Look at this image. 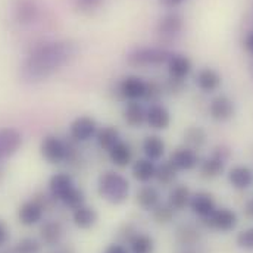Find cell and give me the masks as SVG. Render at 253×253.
Returning a JSON list of instances; mask_svg holds the SVG:
<instances>
[{
  "label": "cell",
  "mask_w": 253,
  "mask_h": 253,
  "mask_svg": "<svg viewBox=\"0 0 253 253\" xmlns=\"http://www.w3.org/2000/svg\"><path fill=\"white\" fill-rule=\"evenodd\" d=\"M77 55L71 40H52L34 46L19 66V77L27 84H39L63 69Z\"/></svg>",
  "instance_id": "obj_1"
},
{
  "label": "cell",
  "mask_w": 253,
  "mask_h": 253,
  "mask_svg": "<svg viewBox=\"0 0 253 253\" xmlns=\"http://www.w3.org/2000/svg\"><path fill=\"white\" fill-rule=\"evenodd\" d=\"M162 94H165L162 84L156 81H147L143 77L134 74L121 77L115 85V96L118 100L124 103L128 102L153 103V102H159Z\"/></svg>",
  "instance_id": "obj_2"
},
{
  "label": "cell",
  "mask_w": 253,
  "mask_h": 253,
  "mask_svg": "<svg viewBox=\"0 0 253 253\" xmlns=\"http://www.w3.org/2000/svg\"><path fill=\"white\" fill-rule=\"evenodd\" d=\"M42 158L52 165L74 164L78 161L80 150L77 143L72 140H65L56 134H47L42 138L39 146Z\"/></svg>",
  "instance_id": "obj_3"
},
{
  "label": "cell",
  "mask_w": 253,
  "mask_h": 253,
  "mask_svg": "<svg viewBox=\"0 0 253 253\" xmlns=\"http://www.w3.org/2000/svg\"><path fill=\"white\" fill-rule=\"evenodd\" d=\"M47 191L50 196L62 203L68 209H75L85 203V194L84 191L77 187L74 178L68 172H56L49 178L47 183Z\"/></svg>",
  "instance_id": "obj_4"
},
{
  "label": "cell",
  "mask_w": 253,
  "mask_h": 253,
  "mask_svg": "<svg viewBox=\"0 0 253 253\" xmlns=\"http://www.w3.org/2000/svg\"><path fill=\"white\" fill-rule=\"evenodd\" d=\"M129 191L131 184L128 178L115 169H108L97 178L99 196L111 205H123L129 197Z\"/></svg>",
  "instance_id": "obj_5"
},
{
  "label": "cell",
  "mask_w": 253,
  "mask_h": 253,
  "mask_svg": "<svg viewBox=\"0 0 253 253\" xmlns=\"http://www.w3.org/2000/svg\"><path fill=\"white\" fill-rule=\"evenodd\" d=\"M171 55L172 52L165 47H156V46L137 47L126 55V63L135 68L161 66L168 62Z\"/></svg>",
  "instance_id": "obj_6"
},
{
  "label": "cell",
  "mask_w": 253,
  "mask_h": 253,
  "mask_svg": "<svg viewBox=\"0 0 253 253\" xmlns=\"http://www.w3.org/2000/svg\"><path fill=\"white\" fill-rule=\"evenodd\" d=\"M230 158V150L225 146H218L209 156L199 162V174L205 180H215L224 174L227 161Z\"/></svg>",
  "instance_id": "obj_7"
},
{
  "label": "cell",
  "mask_w": 253,
  "mask_h": 253,
  "mask_svg": "<svg viewBox=\"0 0 253 253\" xmlns=\"http://www.w3.org/2000/svg\"><path fill=\"white\" fill-rule=\"evenodd\" d=\"M99 128L100 126L96 121V118L90 115H80L69 123L68 135H69V140H72L74 143L84 144L96 138Z\"/></svg>",
  "instance_id": "obj_8"
},
{
  "label": "cell",
  "mask_w": 253,
  "mask_h": 253,
  "mask_svg": "<svg viewBox=\"0 0 253 253\" xmlns=\"http://www.w3.org/2000/svg\"><path fill=\"white\" fill-rule=\"evenodd\" d=\"M12 16L21 27H31L42 16V4L39 0H15L12 4Z\"/></svg>",
  "instance_id": "obj_9"
},
{
  "label": "cell",
  "mask_w": 253,
  "mask_h": 253,
  "mask_svg": "<svg viewBox=\"0 0 253 253\" xmlns=\"http://www.w3.org/2000/svg\"><path fill=\"white\" fill-rule=\"evenodd\" d=\"M203 221V225L208 227L209 230L218 231V233H231L237 224L239 218L237 213L230 209V208H216L209 216H206Z\"/></svg>",
  "instance_id": "obj_10"
},
{
  "label": "cell",
  "mask_w": 253,
  "mask_h": 253,
  "mask_svg": "<svg viewBox=\"0 0 253 253\" xmlns=\"http://www.w3.org/2000/svg\"><path fill=\"white\" fill-rule=\"evenodd\" d=\"M24 144L22 132L15 126H0V162L15 156Z\"/></svg>",
  "instance_id": "obj_11"
},
{
  "label": "cell",
  "mask_w": 253,
  "mask_h": 253,
  "mask_svg": "<svg viewBox=\"0 0 253 253\" xmlns=\"http://www.w3.org/2000/svg\"><path fill=\"white\" fill-rule=\"evenodd\" d=\"M172 123V115L169 109L161 103V102H153L146 106V126L150 129L159 132L168 129Z\"/></svg>",
  "instance_id": "obj_12"
},
{
  "label": "cell",
  "mask_w": 253,
  "mask_h": 253,
  "mask_svg": "<svg viewBox=\"0 0 253 253\" xmlns=\"http://www.w3.org/2000/svg\"><path fill=\"white\" fill-rule=\"evenodd\" d=\"M168 161L175 167V169L178 172H187V171H191L199 167L200 156H199L197 150L191 149L186 144H181L171 152Z\"/></svg>",
  "instance_id": "obj_13"
},
{
  "label": "cell",
  "mask_w": 253,
  "mask_h": 253,
  "mask_svg": "<svg viewBox=\"0 0 253 253\" xmlns=\"http://www.w3.org/2000/svg\"><path fill=\"white\" fill-rule=\"evenodd\" d=\"M209 117L216 123H227L236 115V103L225 94L215 96L208 106Z\"/></svg>",
  "instance_id": "obj_14"
},
{
  "label": "cell",
  "mask_w": 253,
  "mask_h": 253,
  "mask_svg": "<svg viewBox=\"0 0 253 253\" xmlns=\"http://www.w3.org/2000/svg\"><path fill=\"white\" fill-rule=\"evenodd\" d=\"M184 30V18L177 12H168L159 18L156 24V33L165 40L178 37Z\"/></svg>",
  "instance_id": "obj_15"
},
{
  "label": "cell",
  "mask_w": 253,
  "mask_h": 253,
  "mask_svg": "<svg viewBox=\"0 0 253 253\" xmlns=\"http://www.w3.org/2000/svg\"><path fill=\"white\" fill-rule=\"evenodd\" d=\"M44 212L46 211L42 208V205L36 199L31 197V199H28L19 205L16 216H18V221L21 225L33 227V225H37L43 221Z\"/></svg>",
  "instance_id": "obj_16"
},
{
  "label": "cell",
  "mask_w": 253,
  "mask_h": 253,
  "mask_svg": "<svg viewBox=\"0 0 253 253\" xmlns=\"http://www.w3.org/2000/svg\"><path fill=\"white\" fill-rule=\"evenodd\" d=\"M65 236V227L59 219H46L42 221L39 237L43 246H59Z\"/></svg>",
  "instance_id": "obj_17"
},
{
  "label": "cell",
  "mask_w": 253,
  "mask_h": 253,
  "mask_svg": "<svg viewBox=\"0 0 253 253\" xmlns=\"http://www.w3.org/2000/svg\"><path fill=\"white\" fill-rule=\"evenodd\" d=\"M194 83H196V87L202 93L212 94V93L218 91L219 87L222 85V77L216 69L203 66L197 71V74L194 77Z\"/></svg>",
  "instance_id": "obj_18"
},
{
  "label": "cell",
  "mask_w": 253,
  "mask_h": 253,
  "mask_svg": "<svg viewBox=\"0 0 253 253\" xmlns=\"http://www.w3.org/2000/svg\"><path fill=\"white\" fill-rule=\"evenodd\" d=\"M189 208L196 216H199L200 219H205L218 206H216V200H215L212 193L200 190V191H196V193L191 194Z\"/></svg>",
  "instance_id": "obj_19"
},
{
  "label": "cell",
  "mask_w": 253,
  "mask_h": 253,
  "mask_svg": "<svg viewBox=\"0 0 253 253\" xmlns=\"http://www.w3.org/2000/svg\"><path fill=\"white\" fill-rule=\"evenodd\" d=\"M167 71H168V78L178 80V81H186V78L191 74L193 63L190 61L189 56L181 55V53H174L169 56L168 62L165 63Z\"/></svg>",
  "instance_id": "obj_20"
},
{
  "label": "cell",
  "mask_w": 253,
  "mask_h": 253,
  "mask_svg": "<svg viewBox=\"0 0 253 253\" xmlns=\"http://www.w3.org/2000/svg\"><path fill=\"white\" fill-rule=\"evenodd\" d=\"M71 219H72V224L78 230H90L97 224L99 213H97L96 208H93L87 203H83L81 206L71 211Z\"/></svg>",
  "instance_id": "obj_21"
},
{
  "label": "cell",
  "mask_w": 253,
  "mask_h": 253,
  "mask_svg": "<svg viewBox=\"0 0 253 253\" xmlns=\"http://www.w3.org/2000/svg\"><path fill=\"white\" fill-rule=\"evenodd\" d=\"M106 155H108V159L111 161V164L117 168L131 167V164L134 162L132 146L126 140H120L111 150L106 152Z\"/></svg>",
  "instance_id": "obj_22"
},
{
  "label": "cell",
  "mask_w": 253,
  "mask_h": 253,
  "mask_svg": "<svg viewBox=\"0 0 253 253\" xmlns=\"http://www.w3.org/2000/svg\"><path fill=\"white\" fill-rule=\"evenodd\" d=\"M141 152H143L144 158H147L153 162H161L165 156L167 144L161 135L149 134L141 140Z\"/></svg>",
  "instance_id": "obj_23"
},
{
  "label": "cell",
  "mask_w": 253,
  "mask_h": 253,
  "mask_svg": "<svg viewBox=\"0 0 253 253\" xmlns=\"http://www.w3.org/2000/svg\"><path fill=\"white\" fill-rule=\"evenodd\" d=\"M156 164L147 158H138L134 159V162L131 164V175L135 181L141 183V184H150L152 181H155V174H156Z\"/></svg>",
  "instance_id": "obj_24"
},
{
  "label": "cell",
  "mask_w": 253,
  "mask_h": 253,
  "mask_svg": "<svg viewBox=\"0 0 253 253\" xmlns=\"http://www.w3.org/2000/svg\"><path fill=\"white\" fill-rule=\"evenodd\" d=\"M230 186L236 190H248L253 186V169L248 165H234L227 174Z\"/></svg>",
  "instance_id": "obj_25"
},
{
  "label": "cell",
  "mask_w": 253,
  "mask_h": 253,
  "mask_svg": "<svg viewBox=\"0 0 253 253\" xmlns=\"http://www.w3.org/2000/svg\"><path fill=\"white\" fill-rule=\"evenodd\" d=\"M162 202V196L161 191L156 186L152 184H143L135 193V203L143 209L150 212L152 209H155L159 203Z\"/></svg>",
  "instance_id": "obj_26"
},
{
  "label": "cell",
  "mask_w": 253,
  "mask_h": 253,
  "mask_svg": "<svg viewBox=\"0 0 253 253\" xmlns=\"http://www.w3.org/2000/svg\"><path fill=\"white\" fill-rule=\"evenodd\" d=\"M123 120L131 128L146 126V105L143 102H128L123 108Z\"/></svg>",
  "instance_id": "obj_27"
},
{
  "label": "cell",
  "mask_w": 253,
  "mask_h": 253,
  "mask_svg": "<svg viewBox=\"0 0 253 253\" xmlns=\"http://www.w3.org/2000/svg\"><path fill=\"white\" fill-rule=\"evenodd\" d=\"M120 140H123L121 132L117 126H103L99 128L97 134H96V144L100 150L108 152L111 150Z\"/></svg>",
  "instance_id": "obj_28"
},
{
  "label": "cell",
  "mask_w": 253,
  "mask_h": 253,
  "mask_svg": "<svg viewBox=\"0 0 253 253\" xmlns=\"http://www.w3.org/2000/svg\"><path fill=\"white\" fill-rule=\"evenodd\" d=\"M178 171L175 169V167L167 159V161H161L159 164H156V174H155V181L162 186V187H171L174 186V183L178 178Z\"/></svg>",
  "instance_id": "obj_29"
},
{
  "label": "cell",
  "mask_w": 253,
  "mask_h": 253,
  "mask_svg": "<svg viewBox=\"0 0 253 253\" xmlns=\"http://www.w3.org/2000/svg\"><path fill=\"white\" fill-rule=\"evenodd\" d=\"M200 239H202L200 230L190 222L180 224L175 230V240L180 246H194L200 242Z\"/></svg>",
  "instance_id": "obj_30"
},
{
  "label": "cell",
  "mask_w": 253,
  "mask_h": 253,
  "mask_svg": "<svg viewBox=\"0 0 253 253\" xmlns=\"http://www.w3.org/2000/svg\"><path fill=\"white\" fill-rule=\"evenodd\" d=\"M191 190L186 184H178L168 194V203L178 212V211H184L186 208H189L190 199H191Z\"/></svg>",
  "instance_id": "obj_31"
},
{
  "label": "cell",
  "mask_w": 253,
  "mask_h": 253,
  "mask_svg": "<svg viewBox=\"0 0 253 253\" xmlns=\"http://www.w3.org/2000/svg\"><path fill=\"white\" fill-rule=\"evenodd\" d=\"M183 138H184L186 146H189L194 150H199L200 147H203L206 144L208 134H206L205 128H202L200 126H190L184 129Z\"/></svg>",
  "instance_id": "obj_32"
},
{
  "label": "cell",
  "mask_w": 253,
  "mask_h": 253,
  "mask_svg": "<svg viewBox=\"0 0 253 253\" xmlns=\"http://www.w3.org/2000/svg\"><path fill=\"white\" fill-rule=\"evenodd\" d=\"M129 253H153L155 252V240L150 234L138 231L126 245Z\"/></svg>",
  "instance_id": "obj_33"
},
{
  "label": "cell",
  "mask_w": 253,
  "mask_h": 253,
  "mask_svg": "<svg viewBox=\"0 0 253 253\" xmlns=\"http://www.w3.org/2000/svg\"><path fill=\"white\" fill-rule=\"evenodd\" d=\"M43 251V243L40 239L34 237H24L18 240L15 245L9 246L4 253H42Z\"/></svg>",
  "instance_id": "obj_34"
},
{
  "label": "cell",
  "mask_w": 253,
  "mask_h": 253,
  "mask_svg": "<svg viewBox=\"0 0 253 253\" xmlns=\"http://www.w3.org/2000/svg\"><path fill=\"white\" fill-rule=\"evenodd\" d=\"M175 213L177 211L168 203V202H161L155 209L150 211V215H152V219L155 224L158 225H168L174 221L175 218Z\"/></svg>",
  "instance_id": "obj_35"
},
{
  "label": "cell",
  "mask_w": 253,
  "mask_h": 253,
  "mask_svg": "<svg viewBox=\"0 0 253 253\" xmlns=\"http://www.w3.org/2000/svg\"><path fill=\"white\" fill-rule=\"evenodd\" d=\"M236 245L243 251H253V227L242 230L236 236Z\"/></svg>",
  "instance_id": "obj_36"
},
{
  "label": "cell",
  "mask_w": 253,
  "mask_h": 253,
  "mask_svg": "<svg viewBox=\"0 0 253 253\" xmlns=\"http://www.w3.org/2000/svg\"><path fill=\"white\" fill-rule=\"evenodd\" d=\"M75 7L84 13H91L94 10H97L100 7V4L103 3V0H72Z\"/></svg>",
  "instance_id": "obj_37"
},
{
  "label": "cell",
  "mask_w": 253,
  "mask_h": 253,
  "mask_svg": "<svg viewBox=\"0 0 253 253\" xmlns=\"http://www.w3.org/2000/svg\"><path fill=\"white\" fill-rule=\"evenodd\" d=\"M138 233V230L132 225V224H124L123 227H120L118 230V242L123 245H128L129 240Z\"/></svg>",
  "instance_id": "obj_38"
},
{
  "label": "cell",
  "mask_w": 253,
  "mask_h": 253,
  "mask_svg": "<svg viewBox=\"0 0 253 253\" xmlns=\"http://www.w3.org/2000/svg\"><path fill=\"white\" fill-rule=\"evenodd\" d=\"M9 240H10V230L7 224L3 219H0V249H4Z\"/></svg>",
  "instance_id": "obj_39"
},
{
  "label": "cell",
  "mask_w": 253,
  "mask_h": 253,
  "mask_svg": "<svg viewBox=\"0 0 253 253\" xmlns=\"http://www.w3.org/2000/svg\"><path fill=\"white\" fill-rule=\"evenodd\" d=\"M103 253H129V251H128V246L120 242H115V243H111Z\"/></svg>",
  "instance_id": "obj_40"
},
{
  "label": "cell",
  "mask_w": 253,
  "mask_h": 253,
  "mask_svg": "<svg viewBox=\"0 0 253 253\" xmlns=\"http://www.w3.org/2000/svg\"><path fill=\"white\" fill-rule=\"evenodd\" d=\"M159 1V4L162 6V7H165V9H177V7H180V6H183L184 3H187L189 0H158Z\"/></svg>",
  "instance_id": "obj_41"
},
{
  "label": "cell",
  "mask_w": 253,
  "mask_h": 253,
  "mask_svg": "<svg viewBox=\"0 0 253 253\" xmlns=\"http://www.w3.org/2000/svg\"><path fill=\"white\" fill-rule=\"evenodd\" d=\"M243 47H245V50L249 53V55H252L253 56V28L245 36V40H243Z\"/></svg>",
  "instance_id": "obj_42"
},
{
  "label": "cell",
  "mask_w": 253,
  "mask_h": 253,
  "mask_svg": "<svg viewBox=\"0 0 253 253\" xmlns=\"http://www.w3.org/2000/svg\"><path fill=\"white\" fill-rule=\"evenodd\" d=\"M243 215H245L246 219L253 221V197H251V199L245 203V206H243Z\"/></svg>",
  "instance_id": "obj_43"
},
{
  "label": "cell",
  "mask_w": 253,
  "mask_h": 253,
  "mask_svg": "<svg viewBox=\"0 0 253 253\" xmlns=\"http://www.w3.org/2000/svg\"><path fill=\"white\" fill-rule=\"evenodd\" d=\"M177 253H199V252L194 249V246H181V249H178Z\"/></svg>",
  "instance_id": "obj_44"
},
{
  "label": "cell",
  "mask_w": 253,
  "mask_h": 253,
  "mask_svg": "<svg viewBox=\"0 0 253 253\" xmlns=\"http://www.w3.org/2000/svg\"><path fill=\"white\" fill-rule=\"evenodd\" d=\"M3 177H4V167H3V162H0V184L3 181Z\"/></svg>",
  "instance_id": "obj_45"
},
{
  "label": "cell",
  "mask_w": 253,
  "mask_h": 253,
  "mask_svg": "<svg viewBox=\"0 0 253 253\" xmlns=\"http://www.w3.org/2000/svg\"><path fill=\"white\" fill-rule=\"evenodd\" d=\"M56 253H72L71 249H66V248H62V249H59Z\"/></svg>",
  "instance_id": "obj_46"
},
{
  "label": "cell",
  "mask_w": 253,
  "mask_h": 253,
  "mask_svg": "<svg viewBox=\"0 0 253 253\" xmlns=\"http://www.w3.org/2000/svg\"><path fill=\"white\" fill-rule=\"evenodd\" d=\"M249 71H251V74H252L253 77V59L251 61V63H249Z\"/></svg>",
  "instance_id": "obj_47"
},
{
  "label": "cell",
  "mask_w": 253,
  "mask_h": 253,
  "mask_svg": "<svg viewBox=\"0 0 253 253\" xmlns=\"http://www.w3.org/2000/svg\"><path fill=\"white\" fill-rule=\"evenodd\" d=\"M0 253H4V252H0Z\"/></svg>",
  "instance_id": "obj_48"
}]
</instances>
